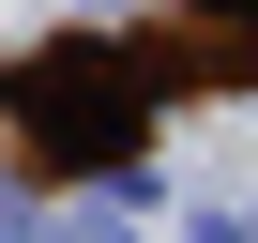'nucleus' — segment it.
I'll return each instance as SVG.
<instances>
[{"label":"nucleus","mask_w":258,"mask_h":243,"mask_svg":"<svg viewBox=\"0 0 258 243\" xmlns=\"http://www.w3.org/2000/svg\"><path fill=\"white\" fill-rule=\"evenodd\" d=\"M243 76H258V0H167L137 31H61L0 76V152L31 183H76V167H121L167 106L243 91Z\"/></svg>","instance_id":"1"}]
</instances>
